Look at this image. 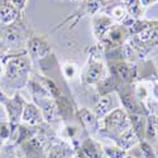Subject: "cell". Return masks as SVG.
Wrapping results in <instances>:
<instances>
[{"mask_svg":"<svg viewBox=\"0 0 158 158\" xmlns=\"http://www.w3.org/2000/svg\"><path fill=\"white\" fill-rule=\"evenodd\" d=\"M129 44L135 55L146 56L149 49L158 46V20H134L129 27Z\"/></svg>","mask_w":158,"mask_h":158,"instance_id":"cell-1","label":"cell"},{"mask_svg":"<svg viewBox=\"0 0 158 158\" xmlns=\"http://www.w3.org/2000/svg\"><path fill=\"white\" fill-rule=\"evenodd\" d=\"M129 127H130L129 115L127 110H124L123 108L114 109L100 120V129H102L109 135L115 137V139L119 138V135Z\"/></svg>","mask_w":158,"mask_h":158,"instance_id":"cell-2","label":"cell"},{"mask_svg":"<svg viewBox=\"0 0 158 158\" xmlns=\"http://www.w3.org/2000/svg\"><path fill=\"white\" fill-rule=\"evenodd\" d=\"M29 72H31L29 60L24 56H14L10 57V60L5 64L4 76L13 82L20 80V78H27Z\"/></svg>","mask_w":158,"mask_h":158,"instance_id":"cell-3","label":"cell"},{"mask_svg":"<svg viewBox=\"0 0 158 158\" xmlns=\"http://www.w3.org/2000/svg\"><path fill=\"white\" fill-rule=\"evenodd\" d=\"M129 37L130 33L128 27L122 23H114L100 42L105 47V49H111L123 46L129 39Z\"/></svg>","mask_w":158,"mask_h":158,"instance_id":"cell-4","label":"cell"},{"mask_svg":"<svg viewBox=\"0 0 158 158\" xmlns=\"http://www.w3.org/2000/svg\"><path fill=\"white\" fill-rule=\"evenodd\" d=\"M105 66L101 60L96 57H90L89 63L82 75V81L85 85H98L102 78H105Z\"/></svg>","mask_w":158,"mask_h":158,"instance_id":"cell-5","label":"cell"},{"mask_svg":"<svg viewBox=\"0 0 158 158\" xmlns=\"http://www.w3.org/2000/svg\"><path fill=\"white\" fill-rule=\"evenodd\" d=\"M34 101L39 110H41L43 119H46L48 123L58 122L62 118L56 99L51 96H43V98H35Z\"/></svg>","mask_w":158,"mask_h":158,"instance_id":"cell-6","label":"cell"},{"mask_svg":"<svg viewBox=\"0 0 158 158\" xmlns=\"http://www.w3.org/2000/svg\"><path fill=\"white\" fill-rule=\"evenodd\" d=\"M101 13L109 15L114 20V23L123 24L129 18L127 8L123 4L122 0H108V2L105 3V5L102 6Z\"/></svg>","mask_w":158,"mask_h":158,"instance_id":"cell-7","label":"cell"},{"mask_svg":"<svg viewBox=\"0 0 158 158\" xmlns=\"http://www.w3.org/2000/svg\"><path fill=\"white\" fill-rule=\"evenodd\" d=\"M27 47L29 56L33 58H46L51 53V46L44 39V37H39V35L31 37Z\"/></svg>","mask_w":158,"mask_h":158,"instance_id":"cell-8","label":"cell"},{"mask_svg":"<svg viewBox=\"0 0 158 158\" xmlns=\"http://www.w3.org/2000/svg\"><path fill=\"white\" fill-rule=\"evenodd\" d=\"M106 2L108 0H84L81 8L78 9L73 15H71L69 19H66V20L75 19V22L72 23V25H75L78 20H80V18H82L85 15H95V14H98V13H100Z\"/></svg>","mask_w":158,"mask_h":158,"instance_id":"cell-9","label":"cell"},{"mask_svg":"<svg viewBox=\"0 0 158 158\" xmlns=\"http://www.w3.org/2000/svg\"><path fill=\"white\" fill-rule=\"evenodd\" d=\"M91 24H93V33H94L95 38L99 39V41H101L102 37L106 34V32L114 24V20L109 15L104 14V13L100 11V13H98V14L93 15Z\"/></svg>","mask_w":158,"mask_h":158,"instance_id":"cell-10","label":"cell"},{"mask_svg":"<svg viewBox=\"0 0 158 158\" xmlns=\"http://www.w3.org/2000/svg\"><path fill=\"white\" fill-rule=\"evenodd\" d=\"M20 17L22 13L13 6L10 0H0V23L9 25L18 20Z\"/></svg>","mask_w":158,"mask_h":158,"instance_id":"cell-11","label":"cell"},{"mask_svg":"<svg viewBox=\"0 0 158 158\" xmlns=\"http://www.w3.org/2000/svg\"><path fill=\"white\" fill-rule=\"evenodd\" d=\"M24 105H25V101L22 99L20 95H15L10 100H6L5 106H6L8 115L10 118V122L15 123V122H18L20 119L23 109H24Z\"/></svg>","mask_w":158,"mask_h":158,"instance_id":"cell-12","label":"cell"},{"mask_svg":"<svg viewBox=\"0 0 158 158\" xmlns=\"http://www.w3.org/2000/svg\"><path fill=\"white\" fill-rule=\"evenodd\" d=\"M20 118L24 123H28L31 125H37L39 123H42L43 120V116L39 108L35 104H29V102H25Z\"/></svg>","mask_w":158,"mask_h":158,"instance_id":"cell-13","label":"cell"},{"mask_svg":"<svg viewBox=\"0 0 158 158\" xmlns=\"http://www.w3.org/2000/svg\"><path fill=\"white\" fill-rule=\"evenodd\" d=\"M139 140H140L139 137L137 135L134 129L131 128V125H130L128 129H125L123 133L119 135V138L116 139V143H118V146H119L122 149L127 151L129 148H133L135 144L139 143Z\"/></svg>","mask_w":158,"mask_h":158,"instance_id":"cell-14","label":"cell"},{"mask_svg":"<svg viewBox=\"0 0 158 158\" xmlns=\"http://www.w3.org/2000/svg\"><path fill=\"white\" fill-rule=\"evenodd\" d=\"M144 138H147L148 140L147 143H149L152 147L156 146V143L158 140V116H156L154 114H151L147 118Z\"/></svg>","mask_w":158,"mask_h":158,"instance_id":"cell-15","label":"cell"},{"mask_svg":"<svg viewBox=\"0 0 158 158\" xmlns=\"http://www.w3.org/2000/svg\"><path fill=\"white\" fill-rule=\"evenodd\" d=\"M122 2L125 5L128 15L131 19H135V20L142 19V17L144 15V8L139 0H122Z\"/></svg>","mask_w":158,"mask_h":158,"instance_id":"cell-16","label":"cell"},{"mask_svg":"<svg viewBox=\"0 0 158 158\" xmlns=\"http://www.w3.org/2000/svg\"><path fill=\"white\" fill-rule=\"evenodd\" d=\"M110 105H111V99H110L108 95L101 96V98H100V100L95 104V106H94V111H93V113H94L98 118L104 116V115H106V114H108Z\"/></svg>","mask_w":158,"mask_h":158,"instance_id":"cell-17","label":"cell"},{"mask_svg":"<svg viewBox=\"0 0 158 158\" xmlns=\"http://www.w3.org/2000/svg\"><path fill=\"white\" fill-rule=\"evenodd\" d=\"M80 116H81V122L84 123V125L86 127V128H89V129H91V128H96L98 127V119L99 118L93 113V111H90V110H87V109H81L80 110Z\"/></svg>","mask_w":158,"mask_h":158,"instance_id":"cell-18","label":"cell"},{"mask_svg":"<svg viewBox=\"0 0 158 158\" xmlns=\"http://www.w3.org/2000/svg\"><path fill=\"white\" fill-rule=\"evenodd\" d=\"M105 153H106L110 158H125L127 153L124 149L120 147H105Z\"/></svg>","mask_w":158,"mask_h":158,"instance_id":"cell-19","label":"cell"},{"mask_svg":"<svg viewBox=\"0 0 158 158\" xmlns=\"http://www.w3.org/2000/svg\"><path fill=\"white\" fill-rule=\"evenodd\" d=\"M62 73H63V76L66 78H71L72 80V78L76 76V73H77V66L75 63H71V62L66 63L62 67Z\"/></svg>","mask_w":158,"mask_h":158,"instance_id":"cell-20","label":"cell"},{"mask_svg":"<svg viewBox=\"0 0 158 158\" xmlns=\"http://www.w3.org/2000/svg\"><path fill=\"white\" fill-rule=\"evenodd\" d=\"M66 156V152L61 147H55V149H52L51 153L48 154V158H63Z\"/></svg>","mask_w":158,"mask_h":158,"instance_id":"cell-21","label":"cell"},{"mask_svg":"<svg viewBox=\"0 0 158 158\" xmlns=\"http://www.w3.org/2000/svg\"><path fill=\"white\" fill-rule=\"evenodd\" d=\"M10 3L13 4V6H14L18 11H23L24 10V8H25V5H27V3H28V0H10Z\"/></svg>","mask_w":158,"mask_h":158,"instance_id":"cell-22","label":"cell"},{"mask_svg":"<svg viewBox=\"0 0 158 158\" xmlns=\"http://www.w3.org/2000/svg\"><path fill=\"white\" fill-rule=\"evenodd\" d=\"M140 2V4L143 5V8L144 9H147L148 6H151V5H153V4H156L158 0H139Z\"/></svg>","mask_w":158,"mask_h":158,"instance_id":"cell-23","label":"cell"},{"mask_svg":"<svg viewBox=\"0 0 158 158\" xmlns=\"http://www.w3.org/2000/svg\"><path fill=\"white\" fill-rule=\"evenodd\" d=\"M151 80H153L154 82L158 81V67L154 69V72H153V75H152V77H151Z\"/></svg>","mask_w":158,"mask_h":158,"instance_id":"cell-24","label":"cell"},{"mask_svg":"<svg viewBox=\"0 0 158 158\" xmlns=\"http://www.w3.org/2000/svg\"><path fill=\"white\" fill-rule=\"evenodd\" d=\"M153 94H154V96H156L157 100H158V84H157V82L153 84Z\"/></svg>","mask_w":158,"mask_h":158,"instance_id":"cell-25","label":"cell"},{"mask_svg":"<svg viewBox=\"0 0 158 158\" xmlns=\"http://www.w3.org/2000/svg\"><path fill=\"white\" fill-rule=\"evenodd\" d=\"M0 100H2V101H5V96H4V94L2 93V91H0Z\"/></svg>","mask_w":158,"mask_h":158,"instance_id":"cell-26","label":"cell"},{"mask_svg":"<svg viewBox=\"0 0 158 158\" xmlns=\"http://www.w3.org/2000/svg\"><path fill=\"white\" fill-rule=\"evenodd\" d=\"M125 158H137V157H134V156H128V157H125Z\"/></svg>","mask_w":158,"mask_h":158,"instance_id":"cell-27","label":"cell"},{"mask_svg":"<svg viewBox=\"0 0 158 158\" xmlns=\"http://www.w3.org/2000/svg\"><path fill=\"white\" fill-rule=\"evenodd\" d=\"M71 2H77V0H71Z\"/></svg>","mask_w":158,"mask_h":158,"instance_id":"cell-28","label":"cell"}]
</instances>
